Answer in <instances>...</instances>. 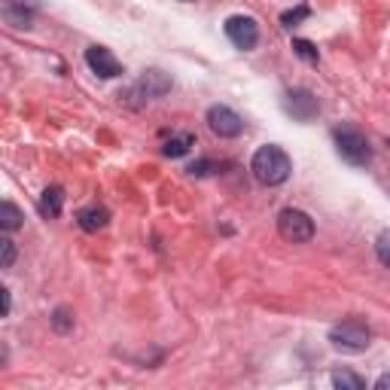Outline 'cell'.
Segmentation results:
<instances>
[{
	"label": "cell",
	"mask_w": 390,
	"mask_h": 390,
	"mask_svg": "<svg viewBox=\"0 0 390 390\" xmlns=\"http://www.w3.org/2000/svg\"><path fill=\"white\" fill-rule=\"evenodd\" d=\"M171 89H174V80H171L165 70L149 68V70L140 73V80L135 83L132 95H140V98H147V101H153V98H165Z\"/></svg>",
	"instance_id": "cell-9"
},
{
	"label": "cell",
	"mask_w": 390,
	"mask_h": 390,
	"mask_svg": "<svg viewBox=\"0 0 390 390\" xmlns=\"http://www.w3.org/2000/svg\"><path fill=\"white\" fill-rule=\"evenodd\" d=\"M330 344L342 354H363L372 344V330L360 320H344L330 330Z\"/></svg>",
	"instance_id": "cell-3"
},
{
	"label": "cell",
	"mask_w": 390,
	"mask_h": 390,
	"mask_svg": "<svg viewBox=\"0 0 390 390\" xmlns=\"http://www.w3.org/2000/svg\"><path fill=\"white\" fill-rule=\"evenodd\" d=\"M226 37H229V43L235 49H253L256 43H259V25H256V19L251 16H229L226 19Z\"/></svg>",
	"instance_id": "cell-6"
},
{
	"label": "cell",
	"mask_w": 390,
	"mask_h": 390,
	"mask_svg": "<svg viewBox=\"0 0 390 390\" xmlns=\"http://www.w3.org/2000/svg\"><path fill=\"white\" fill-rule=\"evenodd\" d=\"M0 292H4V317H9V308H13V296H9V290H6V287L0 290Z\"/></svg>",
	"instance_id": "cell-22"
},
{
	"label": "cell",
	"mask_w": 390,
	"mask_h": 390,
	"mask_svg": "<svg viewBox=\"0 0 390 390\" xmlns=\"http://www.w3.org/2000/svg\"><path fill=\"white\" fill-rule=\"evenodd\" d=\"M208 128L216 135V137H223V140H229V137H238L244 132V119L238 116L232 107H226V104H214L211 110H208Z\"/></svg>",
	"instance_id": "cell-7"
},
{
	"label": "cell",
	"mask_w": 390,
	"mask_h": 390,
	"mask_svg": "<svg viewBox=\"0 0 390 390\" xmlns=\"http://www.w3.org/2000/svg\"><path fill=\"white\" fill-rule=\"evenodd\" d=\"M332 140H335V149H339V156L348 162V165L366 168V165L372 162V147H369V140H366V135L360 132V128L339 125V128L332 132Z\"/></svg>",
	"instance_id": "cell-2"
},
{
	"label": "cell",
	"mask_w": 390,
	"mask_h": 390,
	"mask_svg": "<svg viewBox=\"0 0 390 390\" xmlns=\"http://www.w3.org/2000/svg\"><path fill=\"white\" fill-rule=\"evenodd\" d=\"M216 171H220V165H216L214 159H199L186 168V174L189 177H211V174H216Z\"/></svg>",
	"instance_id": "cell-18"
},
{
	"label": "cell",
	"mask_w": 390,
	"mask_h": 390,
	"mask_svg": "<svg viewBox=\"0 0 390 390\" xmlns=\"http://www.w3.org/2000/svg\"><path fill=\"white\" fill-rule=\"evenodd\" d=\"M292 52L302 58V61H308V64H317L320 61V56H317V46H314L311 40H302V37H296L292 40Z\"/></svg>",
	"instance_id": "cell-17"
},
{
	"label": "cell",
	"mask_w": 390,
	"mask_h": 390,
	"mask_svg": "<svg viewBox=\"0 0 390 390\" xmlns=\"http://www.w3.org/2000/svg\"><path fill=\"white\" fill-rule=\"evenodd\" d=\"M13 263H16V244L9 232H4V238H0V268H13Z\"/></svg>",
	"instance_id": "cell-19"
},
{
	"label": "cell",
	"mask_w": 390,
	"mask_h": 390,
	"mask_svg": "<svg viewBox=\"0 0 390 390\" xmlns=\"http://www.w3.org/2000/svg\"><path fill=\"white\" fill-rule=\"evenodd\" d=\"M251 171H253V177L263 183V186H280V183H287V177H290L292 162H290V156L280 147L265 144V147H259L253 153Z\"/></svg>",
	"instance_id": "cell-1"
},
{
	"label": "cell",
	"mask_w": 390,
	"mask_h": 390,
	"mask_svg": "<svg viewBox=\"0 0 390 390\" xmlns=\"http://www.w3.org/2000/svg\"><path fill=\"white\" fill-rule=\"evenodd\" d=\"M278 232L292 244H305L314 238V220L299 208H284L278 214Z\"/></svg>",
	"instance_id": "cell-4"
},
{
	"label": "cell",
	"mask_w": 390,
	"mask_h": 390,
	"mask_svg": "<svg viewBox=\"0 0 390 390\" xmlns=\"http://www.w3.org/2000/svg\"><path fill=\"white\" fill-rule=\"evenodd\" d=\"M387 147H390V140H387Z\"/></svg>",
	"instance_id": "cell-25"
},
{
	"label": "cell",
	"mask_w": 390,
	"mask_h": 390,
	"mask_svg": "<svg viewBox=\"0 0 390 390\" xmlns=\"http://www.w3.org/2000/svg\"><path fill=\"white\" fill-rule=\"evenodd\" d=\"M85 64H89V70L101 80H116V77H122L125 73L122 61H119L107 46H89L85 49Z\"/></svg>",
	"instance_id": "cell-8"
},
{
	"label": "cell",
	"mask_w": 390,
	"mask_h": 390,
	"mask_svg": "<svg viewBox=\"0 0 390 390\" xmlns=\"http://www.w3.org/2000/svg\"><path fill=\"white\" fill-rule=\"evenodd\" d=\"M375 387H378V390H390V372L378 378V381H375Z\"/></svg>",
	"instance_id": "cell-23"
},
{
	"label": "cell",
	"mask_w": 390,
	"mask_h": 390,
	"mask_svg": "<svg viewBox=\"0 0 390 390\" xmlns=\"http://www.w3.org/2000/svg\"><path fill=\"white\" fill-rule=\"evenodd\" d=\"M180 4H192V0H180Z\"/></svg>",
	"instance_id": "cell-24"
},
{
	"label": "cell",
	"mask_w": 390,
	"mask_h": 390,
	"mask_svg": "<svg viewBox=\"0 0 390 390\" xmlns=\"http://www.w3.org/2000/svg\"><path fill=\"white\" fill-rule=\"evenodd\" d=\"M284 113L292 116L296 122H311L320 113V101L311 89H290L284 95Z\"/></svg>",
	"instance_id": "cell-5"
},
{
	"label": "cell",
	"mask_w": 390,
	"mask_h": 390,
	"mask_svg": "<svg viewBox=\"0 0 390 390\" xmlns=\"http://www.w3.org/2000/svg\"><path fill=\"white\" fill-rule=\"evenodd\" d=\"M375 253H378V263L384 268H390V229H384L375 238Z\"/></svg>",
	"instance_id": "cell-20"
},
{
	"label": "cell",
	"mask_w": 390,
	"mask_h": 390,
	"mask_svg": "<svg viewBox=\"0 0 390 390\" xmlns=\"http://www.w3.org/2000/svg\"><path fill=\"white\" fill-rule=\"evenodd\" d=\"M21 220H25V216H21V211H19L9 199L0 204V229H4V232H16V229H21Z\"/></svg>",
	"instance_id": "cell-14"
},
{
	"label": "cell",
	"mask_w": 390,
	"mask_h": 390,
	"mask_svg": "<svg viewBox=\"0 0 390 390\" xmlns=\"http://www.w3.org/2000/svg\"><path fill=\"white\" fill-rule=\"evenodd\" d=\"M308 16H311V9L302 4V6H296V9H287V13L280 16V25H284V28H292V25H299V21H305Z\"/></svg>",
	"instance_id": "cell-21"
},
{
	"label": "cell",
	"mask_w": 390,
	"mask_h": 390,
	"mask_svg": "<svg viewBox=\"0 0 390 390\" xmlns=\"http://www.w3.org/2000/svg\"><path fill=\"white\" fill-rule=\"evenodd\" d=\"M192 147H195V135L180 132V135H171V137L165 140V144H162V156H168V159H180V156H186Z\"/></svg>",
	"instance_id": "cell-13"
},
{
	"label": "cell",
	"mask_w": 390,
	"mask_h": 390,
	"mask_svg": "<svg viewBox=\"0 0 390 390\" xmlns=\"http://www.w3.org/2000/svg\"><path fill=\"white\" fill-rule=\"evenodd\" d=\"M332 387H339V390H366V378H360L357 372L342 369V372H332Z\"/></svg>",
	"instance_id": "cell-15"
},
{
	"label": "cell",
	"mask_w": 390,
	"mask_h": 390,
	"mask_svg": "<svg viewBox=\"0 0 390 390\" xmlns=\"http://www.w3.org/2000/svg\"><path fill=\"white\" fill-rule=\"evenodd\" d=\"M61 204H64V189L61 186H46L43 195H40V201H37V211L49 220V216L61 214Z\"/></svg>",
	"instance_id": "cell-12"
},
{
	"label": "cell",
	"mask_w": 390,
	"mask_h": 390,
	"mask_svg": "<svg viewBox=\"0 0 390 390\" xmlns=\"http://www.w3.org/2000/svg\"><path fill=\"white\" fill-rule=\"evenodd\" d=\"M34 16H37V4H31V0H6L4 4V19L13 28H31Z\"/></svg>",
	"instance_id": "cell-10"
},
{
	"label": "cell",
	"mask_w": 390,
	"mask_h": 390,
	"mask_svg": "<svg viewBox=\"0 0 390 390\" xmlns=\"http://www.w3.org/2000/svg\"><path fill=\"white\" fill-rule=\"evenodd\" d=\"M77 223L83 232H101L107 223H110V211L104 204H89V208L77 211Z\"/></svg>",
	"instance_id": "cell-11"
},
{
	"label": "cell",
	"mask_w": 390,
	"mask_h": 390,
	"mask_svg": "<svg viewBox=\"0 0 390 390\" xmlns=\"http://www.w3.org/2000/svg\"><path fill=\"white\" fill-rule=\"evenodd\" d=\"M49 327L52 330H56L58 335H68L70 330H73V311L70 308H56V311H52V317H49Z\"/></svg>",
	"instance_id": "cell-16"
}]
</instances>
